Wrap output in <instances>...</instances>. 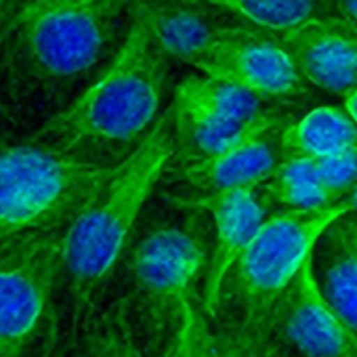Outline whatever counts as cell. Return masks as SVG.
Instances as JSON below:
<instances>
[{
	"instance_id": "15",
	"label": "cell",
	"mask_w": 357,
	"mask_h": 357,
	"mask_svg": "<svg viewBox=\"0 0 357 357\" xmlns=\"http://www.w3.org/2000/svg\"><path fill=\"white\" fill-rule=\"evenodd\" d=\"M149 5L158 40L168 57L198 70L225 26L217 24L208 13L178 7L166 0H149Z\"/></svg>"
},
{
	"instance_id": "21",
	"label": "cell",
	"mask_w": 357,
	"mask_h": 357,
	"mask_svg": "<svg viewBox=\"0 0 357 357\" xmlns=\"http://www.w3.org/2000/svg\"><path fill=\"white\" fill-rule=\"evenodd\" d=\"M206 357H265L259 326L244 324L236 317L219 324V328L211 326Z\"/></svg>"
},
{
	"instance_id": "19",
	"label": "cell",
	"mask_w": 357,
	"mask_h": 357,
	"mask_svg": "<svg viewBox=\"0 0 357 357\" xmlns=\"http://www.w3.org/2000/svg\"><path fill=\"white\" fill-rule=\"evenodd\" d=\"M261 192L269 202L288 211H317L332 206L317 181L315 160L307 158H282L271 176L261 185Z\"/></svg>"
},
{
	"instance_id": "7",
	"label": "cell",
	"mask_w": 357,
	"mask_h": 357,
	"mask_svg": "<svg viewBox=\"0 0 357 357\" xmlns=\"http://www.w3.org/2000/svg\"><path fill=\"white\" fill-rule=\"evenodd\" d=\"M66 231H32L0 242V357H24L53 321Z\"/></svg>"
},
{
	"instance_id": "1",
	"label": "cell",
	"mask_w": 357,
	"mask_h": 357,
	"mask_svg": "<svg viewBox=\"0 0 357 357\" xmlns=\"http://www.w3.org/2000/svg\"><path fill=\"white\" fill-rule=\"evenodd\" d=\"M168 61L149 0H132L128 26L109 63L30 139L61 153L97 162H105L101 155H116L120 162L160 118Z\"/></svg>"
},
{
	"instance_id": "23",
	"label": "cell",
	"mask_w": 357,
	"mask_h": 357,
	"mask_svg": "<svg viewBox=\"0 0 357 357\" xmlns=\"http://www.w3.org/2000/svg\"><path fill=\"white\" fill-rule=\"evenodd\" d=\"M32 357H66V349L59 344V334H57V321H55V317L49 324L43 340L38 342V347L32 351Z\"/></svg>"
},
{
	"instance_id": "4",
	"label": "cell",
	"mask_w": 357,
	"mask_h": 357,
	"mask_svg": "<svg viewBox=\"0 0 357 357\" xmlns=\"http://www.w3.org/2000/svg\"><path fill=\"white\" fill-rule=\"evenodd\" d=\"M114 164L61 153L36 141H0V242L68 229Z\"/></svg>"
},
{
	"instance_id": "24",
	"label": "cell",
	"mask_w": 357,
	"mask_h": 357,
	"mask_svg": "<svg viewBox=\"0 0 357 357\" xmlns=\"http://www.w3.org/2000/svg\"><path fill=\"white\" fill-rule=\"evenodd\" d=\"M334 13L357 28V0H334Z\"/></svg>"
},
{
	"instance_id": "5",
	"label": "cell",
	"mask_w": 357,
	"mask_h": 357,
	"mask_svg": "<svg viewBox=\"0 0 357 357\" xmlns=\"http://www.w3.org/2000/svg\"><path fill=\"white\" fill-rule=\"evenodd\" d=\"M347 211L351 208L342 200L317 211L284 208L269 215L231 267L221 290L219 307L229 301L234 309L231 317L261 326L305 267L319 236Z\"/></svg>"
},
{
	"instance_id": "22",
	"label": "cell",
	"mask_w": 357,
	"mask_h": 357,
	"mask_svg": "<svg viewBox=\"0 0 357 357\" xmlns=\"http://www.w3.org/2000/svg\"><path fill=\"white\" fill-rule=\"evenodd\" d=\"M315 174L328 200L342 202L357 185V145L315 160Z\"/></svg>"
},
{
	"instance_id": "9",
	"label": "cell",
	"mask_w": 357,
	"mask_h": 357,
	"mask_svg": "<svg viewBox=\"0 0 357 357\" xmlns=\"http://www.w3.org/2000/svg\"><path fill=\"white\" fill-rule=\"evenodd\" d=\"M198 72L234 82L263 101L298 95L305 86L280 38L246 26H225Z\"/></svg>"
},
{
	"instance_id": "14",
	"label": "cell",
	"mask_w": 357,
	"mask_h": 357,
	"mask_svg": "<svg viewBox=\"0 0 357 357\" xmlns=\"http://www.w3.org/2000/svg\"><path fill=\"white\" fill-rule=\"evenodd\" d=\"M200 13H221L242 22L246 28L282 36L292 28L332 15L334 0H166Z\"/></svg>"
},
{
	"instance_id": "13",
	"label": "cell",
	"mask_w": 357,
	"mask_h": 357,
	"mask_svg": "<svg viewBox=\"0 0 357 357\" xmlns=\"http://www.w3.org/2000/svg\"><path fill=\"white\" fill-rule=\"evenodd\" d=\"M309 269L326 305L357 334V213L347 211L326 227Z\"/></svg>"
},
{
	"instance_id": "25",
	"label": "cell",
	"mask_w": 357,
	"mask_h": 357,
	"mask_svg": "<svg viewBox=\"0 0 357 357\" xmlns=\"http://www.w3.org/2000/svg\"><path fill=\"white\" fill-rule=\"evenodd\" d=\"M11 13H13V0H0V49L5 45V34H7Z\"/></svg>"
},
{
	"instance_id": "26",
	"label": "cell",
	"mask_w": 357,
	"mask_h": 357,
	"mask_svg": "<svg viewBox=\"0 0 357 357\" xmlns=\"http://www.w3.org/2000/svg\"><path fill=\"white\" fill-rule=\"evenodd\" d=\"M344 109H347V114L353 118V122L357 124V89L351 91V93L344 97Z\"/></svg>"
},
{
	"instance_id": "27",
	"label": "cell",
	"mask_w": 357,
	"mask_h": 357,
	"mask_svg": "<svg viewBox=\"0 0 357 357\" xmlns=\"http://www.w3.org/2000/svg\"><path fill=\"white\" fill-rule=\"evenodd\" d=\"M344 202L349 204V208L353 211V213H357V185L353 188V192L344 198Z\"/></svg>"
},
{
	"instance_id": "12",
	"label": "cell",
	"mask_w": 357,
	"mask_h": 357,
	"mask_svg": "<svg viewBox=\"0 0 357 357\" xmlns=\"http://www.w3.org/2000/svg\"><path fill=\"white\" fill-rule=\"evenodd\" d=\"M275 128L278 120L267 114L250 132L223 151L200 160L178 162L174 170L176 178L204 194L261 188L282 160L280 137H273Z\"/></svg>"
},
{
	"instance_id": "3",
	"label": "cell",
	"mask_w": 357,
	"mask_h": 357,
	"mask_svg": "<svg viewBox=\"0 0 357 357\" xmlns=\"http://www.w3.org/2000/svg\"><path fill=\"white\" fill-rule=\"evenodd\" d=\"M132 0H24L5 45L13 66L43 84H70L99 66L128 26Z\"/></svg>"
},
{
	"instance_id": "2",
	"label": "cell",
	"mask_w": 357,
	"mask_h": 357,
	"mask_svg": "<svg viewBox=\"0 0 357 357\" xmlns=\"http://www.w3.org/2000/svg\"><path fill=\"white\" fill-rule=\"evenodd\" d=\"M176 153L168 107L143 141L114 164L86 208L66 231L63 273L78 301H89L124 255L135 223Z\"/></svg>"
},
{
	"instance_id": "6",
	"label": "cell",
	"mask_w": 357,
	"mask_h": 357,
	"mask_svg": "<svg viewBox=\"0 0 357 357\" xmlns=\"http://www.w3.org/2000/svg\"><path fill=\"white\" fill-rule=\"evenodd\" d=\"M213 246L196 225H164L147 231L126 255L132 305L153 351L174 332L198 286L206 280Z\"/></svg>"
},
{
	"instance_id": "20",
	"label": "cell",
	"mask_w": 357,
	"mask_h": 357,
	"mask_svg": "<svg viewBox=\"0 0 357 357\" xmlns=\"http://www.w3.org/2000/svg\"><path fill=\"white\" fill-rule=\"evenodd\" d=\"M211 317L204 311L202 296L192 301L174 332L153 351V357H206Z\"/></svg>"
},
{
	"instance_id": "18",
	"label": "cell",
	"mask_w": 357,
	"mask_h": 357,
	"mask_svg": "<svg viewBox=\"0 0 357 357\" xmlns=\"http://www.w3.org/2000/svg\"><path fill=\"white\" fill-rule=\"evenodd\" d=\"M174 103L194 107L206 116L223 120L227 124L248 128L261 120L267 112L263 99L250 91L206 74H190L174 91Z\"/></svg>"
},
{
	"instance_id": "11",
	"label": "cell",
	"mask_w": 357,
	"mask_h": 357,
	"mask_svg": "<svg viewBox=\"0 0 357 357\" xmlns=\"http://www.w3.org/2000/svg\"><path fill=\"white\" fill-rule=\"evenodd\" d=\"M280 43L305 82L344 97L357 89V28L338 15L309 20Z\"/></svg>"
},
{
	"instance_id": "16",
	"label": "cell",
	"mask_w": 357,
	"mask_h": 357,
	"mask_svg": "<svg viewBox=\"0 0 357 357\" xmlns=\"http://www.w3.org/2000/svg\"><path fill=\"white\" fill-rule=\"evenodd\" d=\"M145 334L130 296L118 298L86 324L74 357H153Z\"/></svg>"
},
{
	"instance_id": "17",
	"label": "cell",
	"mask_w": 357,
	"mask_h": 357,
	"mask_svg": "<svg viewBox=\"0 0 357 357\" xmlns=\"http://www.w3.org/2000/svg\"><path fill=\"white\" fill-rule=\"evenodd\" d=\"M357 145V124L344 107L321 105L280 132L282 158L319 160Z\"/></svg>"
},
{
	"instance_id": "10",
	"label": "cell",
	"mask_w": 357,
	"mask_h": 357,
	"mask_svg": "<svg viewBox=\"0 0 357 357\" xmlns=\"http://www.w3.org/2000/svg\"><path fill=\"white\" fill-rule=\"evenodd\" d=\"M181 204L206 211L215 221L211 265L202 292L204 311L213 319L219 311L221 290L231 267L236 265V261L242 257V252L248 248V244L252 242V238L269 217L267 211L269 200L265 198L261 188H238V190L204 194L190 202L181 200Z\"/></svg>"
},
{
	"instance_id": "8",
	"label": "cell",
	"mask_w": 357,
	"mask_h": 357,
	"mask_svg": "<svg viewBox=\"0 0 357 357\" xmlns=\"http://www.w3.org/2000/svg\"><path fill=\"white\" fill-rule=\"evenodd\" d=\"M259 330L265 357H357V334L317 292L309 259Z\"/></svg>"
}]
</instances>
